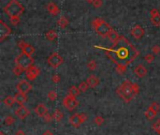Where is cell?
<instances>
[{"label": "cell", "instance_id": "cell-1", "mask_svg": "<svg viewBox=\"0 0 160 135\" xmlns=\"http://www.w3.org/2000/svg\"><path fill=\"white\" fill-rule=\"evenodd\" d=\"M107 56L116 65L128 66L138 57V51L131 42L124 36H120L119 40L110 48H102Z\"/></svg>", "mask_w": 160, "mask_h": 135}, {"label": "cell", "instance_id": "cell-2", "mask_svg": "<svg viewBox=\"0 0 160 135\" xmlns=\"http://www.w3.org/2000/svg\"><path fill=\"white\" fill-rule=\"evenodd\" d=\"M140 92V86L129 80H126L116 89V94L122 98L124 102H130Z\"/></svg>", "mask_w": 160, "mask_h": 135}, {"label": "cell", "instance_id": "cell-3", "mask_svg": "<svg viewBox=\"0 0 160 135\" xmlns=\"http://www.w3.org/2000/svg\"><path fill=\"white\" fill-rule=\"evenodd\" d=\"M24 10V6L18 0H10L4 8V11L9 16V18L20 17L21 14H23Z\"/></svg>", "mask_w": 160, "mask_h": 135}, {"label": "cell", "instance_id": "cell-4", "mask_svg": "<svg viewBox=\"0 0 160 135\" xmlns=\"http://www.w3.org/2000/svg\"><path fill=\"white\" fill-rule=\"evenodd\" d=\"M92 26L94 27L95 31L103 38L108 36L109 33L112 29L111 26L101 18H97L92 21Z\"/></svg>", "mask_w": 160, "mask_h": 135}, {"label": "cell", "instance_id": "cell-5", "mask_svg": "<svg viewBox=\"0 0 160 135\" xmlns=\"http://www.w3.org/2000/svg\"><path fill=\"white\" fill-rule=\"evenodd\" d=\"M14 61H15V65L23 68V69L24 70V72H26L28 68L33 66L34 58L30 55H27L26 54H24V53H21V54L15 58Z\"/></svg>", "mask_w": 160, "mask_h": 135}, {"label": "cell", "instance_id": "cell-6", "mask_svg": "<svg viewBox=\"0 0 160 135\" xmlns=\"http://www.w3.org/2000/svg\"><path fill=\"white\" fill-rule=\"evenodd\" d=\"M87 120V115L83 113H74V115H70L69 118V123L72 125L73 127L78 128L80 127L83 122H85Z\"/></svg>", "mask_w": 160, "mask_h": 135}, {"label": "cell", "instance_id": "cell-7", "mask_svg": "<svg viewBox=\"0 0 160 135\" xmlns=\"http://www.w3.org/2000/svg\"><path fill=\"white\" fill-rule=\"evenodd\" d=\"M47 62L50 66L53 68V69H57L58 67H60L63 64L64 59L58 53H52V54L48 57Z\"/></svg>", "mask_w": 160, "mask_h": 135}, {"label": "cell", "instance_id": "cell-8", "mask_svg": "<svg viewBox=\"0 0 160 135\" xmlns=\"http://www.w3.org/2000/svg\"><path fill=\"white\" fill-rule=\"evenodd\" d=\"M78 104H79V101H77L76 98L72 97L70 95H67L65 96V98L63 99V105L67 110L69 111H73L75 109Z\"/></svg>", "mask_w": 160, "mask_h": 135}, {"label": "cell", "instance_id": "cell-9", "mask_svg": "<svg viewBox=\"0 0 160 135\" xmlns=\"http://www.w3.org/2000/svg\"><path fill=\"white\" fill-rule=\"evenodd\" d=\"M16 89L18 92L23 94H27L32 89V84L27 80H21L19 83L17 84Z\"/></svg>", "mask_w": 160, "mask_h": 135}, {"label": "cell", "instance_id": "cell-10", "mask_svg": "<svg viewBox=\"0 0 160 135\" xmlns=\"http://www.w3.org/2000/svg\"><path fill=\"white\" fill-rule=\"evenodd\" d=\"M40 73V70L36 66H31L26 70V76L28 81H34Z\"/></svg>", "mask_w": 160, "mask_h": 135}, {"label": "cell", "instance_id": "cell-11", "mask_svg": "<svg viewBox=\"0 0 160 135\" xmlns=\"http://www.w3.org/2000/svg\"><path fill=\"white\" fill-rule=\"evenodd\" d=\"M10 33H11L10 27L3 22V20H0V41H4Z\"/></svg>", "mask_w": 160, "mask_h": 135}, {"label": "cell", "instance_id": "cell-12", "mask_svg": "<svg viewBox=\"0 0 160 135\" xmlns=\"http://www.w3.org/2000/svg\"><path fill=\"white\" fill-rule=\"evenodd\" d=\"M34 111L36 113V115L40 117H44L48 113V108L43 103H38L37 106L35 107Z\"/></svg>", "mask_w": 160, "mask_h": 135}, {"label": "cell", "instance_id": "cell-13", "mask_svg": "<svg viewBox=\"0 0 160 135\" xmlns=\"http://www.w3.org/2000/svg\"><path fill=\"white\" fill-rule=\"evenodd\" d=\"M144 35V29L141 26H135L132 30H131V36L133 38H137V40H140Z\"/></svg>", "mask_w": 160, "mask_h": 135}, {"label": "cell", "instance_id": "cell-14", "mask_svg": "<svg viewBox=\"0 0 160 135\" xmlns=\"http://www.w3.org/2000/svg\"><path fill=\"white\" fill-rule=\"evenodd\" d=\"M15 115L19 117L20 119H24L29 115V110H28L24 105H21L19 108L15 110Z\"/></svg>", "mask_w": 160, "mask_h": 135}, {"label": "cell", "instance_id": "cell-15", "mask_svg": "<svg viewBox=\"0 0 160 135\" xmlns=\"http://www.w3.org/2000/svg\"><path fill=\"white\" fill-rule=\"evenodd\" d=\"M46 8H47V10L49 11V13L52 14V15H53V16L58 15L59 12H60V9L58 8V6L53 2L48 3L47 6H46Z\"/></svg>", "mask_w": 160, "mask_h": 135}, {"label": "cell", "instance_id": "cell-16", "mask_svg": "<svg viewBox=\"0 0 160 135\" xmlns=\"http://www.w3.org/2000/svg\"><path fill=\"white\" fill-rule=\"evenodd\" d=\"M134 72L138 78H142V77H144L147 74V69L143 65L140 64V65H138L137 67H135Z\"/></svg>", "mask_w": 160, "mask_h": 135}, {"label": "cell", "instance_id": "cell-17", "mask_svg": "<svg viewBox=\"0 0 160 135\" xmlns=\"http://www.w3.org/2000/svg\"><path fill=\"white\" fill-rule=\"evenodd\" d=\"M86 82H87V84H89V86L92 87V88H95V86H98L99 79L95 75H90L87 78Z\"/></svg>", "mask_w": 160, "mask_h": 135}, {"label": "cell", "instance_id": "cell-18", "mask_svg": "<svg viewBox=\"0 0 160 135\" xmlns=\"http://www.w3.org/2000/svg\"><path fill=\"white\" fill-rule=\"evenodd\" d=\"M14 99H15V101L17 103H19L20 105H24V102H26L27 101V96L26 94H23V93L18 92V93L14 96Z\"/></svg>", "mask_w": 160, "mask_h": 135}, {"label": "cell", "instance_id": "cell-19", "mask_svg": "<svg viewBox=\"0 0 160 135\" xmlns=\"http://www.w3.org/2000/svg\"><path fill=\"white\" fill-rule=\"evenodd\" d=\"M107 38H108L109 40L112 42V43H114V42H116L117 41L119 40L120 35H119L118 33H117V32H116L115 30L112 29L111 32H110V33H109V35H108V36H107Z\"/></svg>", "mask_w": 160, "mask_h": 135}, {"label": "cell", "instance_id": "cell-20", "mask_svg": "<svg viewBox=\"0 0 160 135\" xmlns=\"http://www.w3.org/2000/svg\"><path fill=\"white\" fill-rule=\"evenodd\" d=\"M22 53H24V54H26L27 55L32 56V55H33L34 53H35V48L31 44L26 43V45L24 46V49L22 50Z\"/></svg>", "mask_w": 160, "mask_h": 135}, {"label": "cell", "instance_id": "cell-21", "mask_svg": "<svg viewBox=\"0 0 160 135\" xmlns=\"http://www.w3.org/2000/svg\"><path fill=\"white\" fill-rule=\"evenodd\" d=\"M52 117H53V119L55 120V121H61V120L64 118V113L60 111L59 109H55L54 110V112H53L52 113Z\"/></svg>", "mask_w": 160, "mask_h": 135}, {"label": "cell", "instance_id": "cell-22", "mask_svg": "<svg viewBox=\"0 0 160 135\" xmlns=\"http://www.w3.org/2000/svg\"><path fill=\"white\" fill-rule=\"evenodd\" d=\"M45 37H46V38H47L48 41H54L56 38H57V33L55 32V30L51 29V30H49L48 32H46Z\"/></svg>", "mask_w": 160, "mask_h": 135}, {"label": "cell", "instance_id": "cell-23", "mask_svg": "<svg viewBox=\"0 0 160 135\" xmlns=\"http://www.w3.org/2000/svg\"><path fill=\"white\" fill-rule=\"evenodd\" d=\"M3 102H4V104L6 106H8V107H11V106L14 104V102H15V99H14V97H12V96L9 95L4 99Z\"/></svg>", "mask_w": 160, "mask_h": 135}, {"label": "cell", "instance_id": "cell-24", "mask_svg": "<svg viewBox=\"0 0 160 135\" xmlns=\"http://www.w3.org/2000/svg\"><path fill=\"white\" fill-rule=\"evenodd\" d=\"M155 115H156V113L155 111H153V110L151 108H149V107H148V109L146 110V111L144 112V115L148 120H153L155 117Z\"/></svg>", "mask_w": 160, "mask_h": 135}, {"label": "cell", "instance_id": "cell-25", "mask_svg": "<svg viewBox=\"0 0 160 135\" xmlns=\"http://www.w3.org/2000/svg\"><path fill=\"white\" fill-rule=\"evenodd\" d=\"M80 93H81V91L79 89V87H77L75 86H72L69 90V95L72 96V97H74V98H76L77 96H79Z\"/></svg>", "mask_w": 160, "mask_h": 135}, {"label": "cell", "instance_id": "cell-26", "mask_svg": "<svg viewBox=\"0 0 160 135\" xmlns=\"http://www.w3.org/2000/svg\"><path fill=\"white\" fill-rule=\"evenodd\" d=\"M58 26L61 28H66V26L69 24V20H67L65 16H61L57 21Z\"/></svg>", "mask_w": 160, "mask_h": 135}, {"label": "cell", "instance_id": "cell-27", "mask_svg": "<svg viewBox=\"0 0 160 135\" xmlns=\"http://www.w3.org/2000/svg\"><path fill=\"white\" fill-rule=\"evenodd\" d=\"M151 22L155 26H160V13L151 17Z\"/></svg>", "mask_w": 160, "mask_h": 135}, {"label": "cell", "instance_id": "cell-28", "mask_svg": "<svg viewBox=\"0 0 160 135\" xmlns=\"http://www.w3.org/2000/svg\"><path fill=\"white\" fill-rule=\"evenodd\" d=\"M15 122V119H14V117L11 116V115H8V116H6L5 117V119H4V123H5V125L7 126H10V125H12V124Z\"/></svg>", "mask_w": 160, "mask_h": 135}, {"label": "cell", "instance_id": "cell-29", "mask_svg": "<svg viewBox=\"0 0 160 135\" xmlns=\"http://www.w3.org/2000/svg\"><path fill=\"white\" fill-rule=\"evenodd\" d=\"M23 72H24V70L23 69V68H21V67L17 66V65H15V67H14L13 70H12V72L17 76H20L21 74L23 73Z\"/></svg>", "mask_w": 160, "mask_h": 135}, {"label": "cell", "instance_id": "cell-30", "mask_svg": "<svg viewBox=\"0 0 160 135\" xmlns=\"http://www.w3.org/2000/svg\"><path fill=\"white\" fill-rule=\"evenodd\" d=\"M79 89H80V91L81 92H85L87 89H88V87H89V84H87V82H81V83H80V84H79Z\"/></svg>", "mask_w": 160, "mask_h": 135}, {"label": "cell", "instance_id": "cell-31", "mask_svg": "<svg viewBox=\"0 0 160 135\" xmlns=\"http://www.w3.org/2000/svg\"><path fill=\"white\" fill-rule=\"evenodd\" d=\"M149 108H151L153 111H155L156 113H157L159 112V110H160V105L156 101H154V102H152V103L150 104Z\"/></svg>", "mask_w": 160, "mask_h": 135}, {"label": "cell", "instance_id": "cell-32", "mask_svg": "<svg viewBox=\"0 0 160 135\" xmlns=\"http://www.w3.org/2000/svg\"><path fill=\"white\" fill-rule=\"evenodd\" d=\"M48 98L50 101H54L56 99H57V93H56V91L54 90H51L48 93Z\"/></svg>", "mask_w": 160, "mask_h": 135}, {"label": "cell", "instance_id": "cell-33", "mask_svg": "<svg viewBox=\"0 0 160 135\" xmlns=\"http://www.w3.org/2000/svg\"><path fill=\"white\" fill-rule=\"evenodd\" d=\"M87 67H88V69L90 70H95V69H97V67L95 60H90V61H89L88 64H87Z\"/></svg>", "mask_w": 160, "mask_h": 135}, {"label": "cell", "instance_id": "cell-34", "mask_svg": "<svg viewBox=\"0 0 160 135\" xmlns=\"http://www.w3.org/2000/svg\"><path fill=\"white\" fill-rule=\"evenodd\" d=\"M153 129L155 131V132H157L158 134H160V119H157L156 121L153 124Z\"/></svg>", "mask_w": 160, "mask_h": 135}, {"label": "cell", "instance_id": "cell-35", "mask_svg": "<svg viewBox=\"0 0 160 135\" xmlns=\"http://www.w3.org/2000/svg\"><path fill=\"white\" fill-rule=\"evenodd\" d=\"M144 60H145V61H146L148 64H151V63H153V61L155 60V56H154V55H153V54H150V53H149V54L145 55Z\"/></svg>", "mask_w": 160, "mask_h": 135}, {"label": "cell", "instance_id": "cell-36", "mask_svg": "<svg viewBox=\"0 0 160 135\" xmlns=\"http://www.w3.org/2000/svg\"><path fill=\"white\" fill-rule=\"evenodd\" d=\"M126 67L127 66H124V65H116V72L120 74H123L126 70Z\"/></svg>", "mask_w": 160, "mask_h": 135}, {"label": "cell", "instance_id": "cell-37", "mask_svg": "<svg viewBox=\"0 0 160 135\" xmlns=\"http://www.w3.org/2000/svg\"><path fill=\"white\" fill-rule=\"evenodd\" d=\"M103 122H104V118H103L102 116L98 115V116H95V123L97 124V126L102 125Z\"/></svg>", "mask_w": 160, "mask_h": 135}, {"label": "cell", "instance_id": "cell-38", "mask_svg": "<svg viewBox=\"0 0 160 135\" xmlns=\"http://www.w3.org/2000/svg\"><path fill=\"white\" fill-rule=\"evenodd\" d=\"M9 20L13 26H18L20 23V17H12V18H9Z\"/></svg>", "mask_w": 160, "mask_h": 135}, {"label": "cell", "instance_id": "cell-39", "mask_svg": "<svg viewBox=\"0 0 160 135\" xmlns=\"http://www.w3.org/2000/svg\"><path fill=\"white\" fill-rule=\"evenodd\" d=\"M152 53H154L155 55L160 54V46L159 45H154L152 47Z\"/></svg>", "mask_w": 160, "mask_h": 135}, {"label": "cell", "instance_id": "cell-40", "mask_svg": "<svg viewBox=\"0 0 160 135\" xmlns=\"http://www.w3.org/2000/svg\"><path fill=\"white\" fill-rule=\"evenodd\" d=\"M60 80H61V77H60L59 74H53V75L52 76V81L53 82V83H59Z\"/></svg>", "mask_w": 160, "mask_h": 135}, {"label": "cell", "instance_id": "cell-41", "mask_svg": "<svg viewBox=\"0 0 160 135\" xmlns=\"http://www.w3.org/2000/svg\"><path fill=\"white\" fill-rule=\"evenodd\" d=\"M102 4H103L102 0H94V2H93V5L95 8H100Z\"/></svg>", "mask_w": 160, "mask_h": 135}, {"label": "cell", "instance_id": "cell-42", "mask_svg": "<svg viewBox=\"0 0 160 135\" xmlns=\"http://www.w3.org/2000/svg\"><path fill=\"white\" fill-rule=\"evenodd\" d=\"M43 118H44V121H45V122H50V121H51V120L53 118V117H52V115H50V113H47V115H46L43 117Z\"/></svg>", "mask_w": 160, "mask_h": 135}, {"label": "cell", "instance_id": "cell-43", "mask_svg": "<svg viewBox=\"0 0 160 135\" xmlns=\"http://www.w3.org/2000/svg\"><path fill=\"white\" fill-rule=\"evenodd\" d=\"M157 14H159V10H157L156 9H152L150 10V15H151V17L152 16H155V15H157Z\"/></svg>", "mask_w": 160, "mask_h": 135}, {"label": "cell", "instance_id": "cell-44", "mask_svg": "<svg viewBox=\"0 0 160 135\" xmlns=\"http://www.w3.org/2000/svg\"><path fill=\"white\" fill-rule=\"evenodd\" d=\"M26 45V42L24 41H20L19 42H18V46H19V48H21V50H23Z\"/></svg>", "mask_w": 160, "mask_h": 135}, {"label": "cell", "instance_id": "cell-45", "mask_svg": "<svg viewBox=\"0 0 160 135\" xmlns=\"http://www.w3.org/2000/svg\"><path fill=\"white\" fill-rule=\"evenodd\" d=\"M42 135H53V133L50 130H45L43 133H42Z\"/></svg>", "mask_w": 160, "mask_h": 135}, {"label": "cell", "instance_id": "cell-46", "mask_svg": "<svg viewBox=\"0 0 160 135\" xmlns=\"http://www.w3.org/2000/svg\"><path fill=\"white\" fill-rule=\"evenodd\" d=\"M15 135H26V133H24V130H17V131H16Z\"/></svg>", "mask_w": 160, "mask_h": 135}, {"label": "cell", "instance_id": "cell-47", "mask_svg": "<svg viewBox=\"0 0 160 135\" xmlns=\"http://www.w3.org/2000/svg\"><path fill=\"white\" fill-rule=\"evenodd\" d=\"M0 135H6V133L3 130H1V131H0Z\"/></svg>", "mask_w": 160, "mask_h": 135}, {"label": "cell", "instance_id": "cell-48", "mask_svg": "<svg viewBox=\"0 0 160 135\" xmlns=\"http://www.w3.org/2000/svg\"><path fill=\"white\" fill-rule=\"evenodd\" d=\"M86 1H87L88 3H92V4H93V2H94V0H86Z\"/></svg>", "mask_w": 160, "mask_h": 135}, {"label": "cell", "instance_id": "cell-49", "mask_svg": "<svg viewBox=\"0 0 160 135\" xmlns=\"http://www.w3.org/2000/svg\"><path fill=\"white\" fill-rule=\"evenodd\" d=\"M159 11H160V10H159Z\"/></svg>", "mask_w": 160, "mask_h": 135}]
</instances>
